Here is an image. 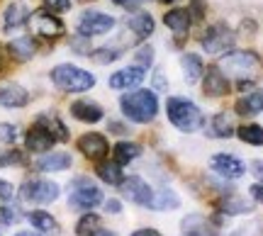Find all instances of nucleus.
<instances>
[{
    "label": "nucleus",
    "mask_w": 263,
    "mask_h": 236,
    "mask_svg": "<svg viewBox=\"0 0 263 236\" xmlns=\"http://www.w3.org/2000/svg\"><path fill=\"white\" fill-rule=\"evenodd\" d=\"M51 81L57 88L66 90V93H85L95 85V76L88 73L83 68L71 66V64H61L51 71Z\"/></svg>",
    "instance_id": "obj_3"
},
{
    "label": "nucleus",
    "mask_w": 263,
    "mask_h": 236,
    "mask_svg": "<svg viewBox=\"0 0 263 236\" xmlns=\"http://www.w3.org/2000/svg\"><path fill=\"white\" fill-rule=\"evenodd\" d=\"M190 17H195V19H202L205 17V3L202 0H190Z\"/></svg>",
    "instance_id": "obj_40"
},
{
    "label": "nucleus",
    "mask_w": 263,
    "mask_h": 236,
    "mask_svg": "<svg viewBox=\"0 0 263 236\" xmlns=\"http://www.w3.org/2000/svg\"><path fill=\"white\" fill-rule=\"evenodd\" d=\"M120 107H122V112L129 117L132 122L146 124L159 112V100H156V95L151 90H134V93L122 95Z\"/></svg>",
    "instance_id": "obj_1"
},
{
    "label": "nucleus",
    "mask_w": 263,
    "mask_h": 236,
    "mask_svg": "<svg viewBox=\"0 0 263 236\" xmlns=\"http://www.w3.org/2000/svg\"><path fill=\"white\" fill-rule=\"evenodd\" d=\"M163 3H176V0H163Z\"/></svg>",
    "instance_id": "obj_52"
},
{
    "label": "nucleus",
    "mask_w": 263,
    "mask_h": 236,
    "mask_svg": "<svg viewBox=\"0 0 263 236\" xmlns=\"http://www.w3.org/2000/svg\"><path fill=\"white\" fill-rule=\"evenodd\" d=\"M29 222H32V227L37 229V231H44V234H51V236L59 234V222L51 217L49 212L34 209V212L29 214Z\"/></svg>",
    "instance_id": "obj_22"
},
{
    "label": "nucleus",
    "mask_w": 263,
    "mask_h": 236,
    "mask_svg": "<svg viewBox=\"0 0 263 236\" xmlns=\"http://www.w3.org/2000/svg\"><path fill=\"white\" fill-rule=\"evenodd\" d=\"M166 114H168V120L178 127L180 132H195V129H200L202 122H205L200 107L193 105L190 100H183V97H168Z\"/></svg>",
    "instance_id": "obj_2"
},
{
    "label": "nucleus",
    "mask_w": 263,
    "mask_h": 236,
    "mask_svg": "<svg viewBox=\"0 0 263 236\" xmlns=\"http://www.w3.org/2000/svg\"><path fill=\"white\" fill-rule=\"evenodd\" d=\"M100 231V217L93 214V212H88L83 217L78 219V224H76V234L78 236H93Z\"/></svg>",
    "instance_id": "obj_32"
},
{
    "label": "nucleus",
    "mask_w": 263,
    "mask_h": 236,
    "mask_svg": "<svg viewBox=\"0 0 263 236\" xmlns=\"http://www.w3.org/2000/svg\"><path fill=\"white\" fill-rule=\"evenodd\" d=\"M115 5H120V8H137V5H139V0H112Z\"/></svg>",
    "instance_id": "obj_46"
},
{
    "label": "nucleus",
    "mask_w": 263,
    "mask_h": 236,
    "mask_svg": "<svg viewBox=\"0 0 263 236\" xmlns=\"http://www.w3.org/2000/svg\"><path fill=\"white\" fill-rule=\"evenodd\" d=\"M120 209H122L120 200H107L105 202V212H110V214H120Z\"/></svg>",
    "instance_id": "obj_44"
},
{
    "label": "nucleus",
    "mask_w": 263,
    "mask_h": 236,
    "mask_svg": "<svg viewBox=\"0 0 263 236\" xmlns=\"http://www.w3.org/2000/svg\"><path fill=\"white\" fill-rule=\"evenodd\" d=\"M127 27L139 39H144L154 32V17L146 15V12H139V15H134V17H127Z\"/></svg>",
    "instance_id": "obj_24"
},
{
    "label": "nucleus",
    "mask_w": 263,
    "mask_h": 236,
    "mask_svg": "<svg viewBox=\"0 0 263 236\" xmlns=\"http://www.w3.org/2000/svg\"><path fill=\"white\" fill-rule=\"evenodd\" d=\"M103 202V192L88 178H76L71 185V205L78 209H93Z\"/></svg>",
    "instance_id": "obj_5"
},
{
    "label": "nucleus",
    "mask_w": 263,
    "mask_h": 236,
    "mask_svg": "<svg viewBox=\"0 0 263 236\" xmlns=\"http://www.w3.org/2000/svg\"><path fill=\"white\" fill-rule=\"evenodd\" d=\"M17 219H20L17 209H12V207L0 209V224H12V222H17Z\"/></svg>",
    "instance_id": "obj_38"
},
{
    "label": "nucleus",
    "mask_w": 263,
    "mask_h": 236,
    "mask_svg": "<svg viewBox=\"0 0 263 236\" xmlns=\"http://www.w3.org/2000/svg\"><path fill=\"white\" fill-rule=\"evenodd\" d=\"M258 227H261V224H256V222H254V224H249V227H241L234 236H263V234H254Z\"/></svg>",
    "instance_id": "obj_43"
},
{
    "label": "nucleus",
    "mask_w": 263,
    "mask_h": 236,
    "mask_svg": "<svg viewBox=\"0 0 263 236\" xmlns=\"http://www.w3.org/2000/svg\"><path fill=\"white\" fill-rule=\"evenodd\" d=\"M98 175H100L103 183H110V185H120L124 180L122 170H120V163H107V161L98 166Z\"/></svg>",
    "instance_id": "obj_31"
},
{
    "label": "nucleus",
    "mask_w": 263,
    "mask_h": 236,
    "mask_svg": "<svg viewBox=\"0 0 263 236\" xmlns=\"http://www.w3.org/2000/svg\"><path fill=\"white\" fill-rule=\"evenodd\" d=\"M234 134V122L227 112H219L212 117V136H219V139H227Z\"/></svg>",
    "instance_id": "obj_30"
},
{
    "label": "nucleus",
    "mask_w": 263,
    "mask_h": 236,
    "mask_svg": "<svg viewBox=\"0 0 263 236\" xmlns=\"http://www.w3.org/2000/svg\"><path fill=\"white\" fill-rule=\"evenodd\" d=\"M251 168H254L256 178H261V180H263V161H254V166H251Z\"/></svg>",
    "instance_id": "obj_48"
},
{
    "label": "nucleus",
    "mask_w": 263,
    "mask_h": 236,
    "mask_svg": "<svg viewBox=\"0 0 263 236\" xmlns=\"http://www.w3.org/2000/svg\"><path fill=\"white\" fill-rule=\"evenodd\" d=\"M239 139L251 146H263V127L261 124H244L239 129Z\"/></svg>",
    "instance_id": "obj_34"
},
{
    "label": "nucleus",
    "mask_w": 263,
    "mask_h": 236,
    "mask_svg": "<svg viewBox=\"0 0 263 236\" xmlns=\"http://www.w3.org/2000/svg\"><path fill=\"white\" fill-rule=\"evenodd\" d=\"M120 190H122V195L129 200V202H134V205H141V207H149V205H151V198H154V190H151L141 178H137V175L124 178L122 183H120Z\"/></svg>",
    "instance_id": "obj_10"
},
{
    "label": "nucleus",
    "mask_w": 263,
    "mask_h": 236,
    "mask_svg": "<svg viewBox=\"0 0 263 236\" xmlns=\"http://www.w3.org/2000/svg\"><path fill=\"white\" fill-rule=\"evenodd\" d=\"M234 32L227 27V25H215L205 32L202 37V49L207 54H224L227 49L234 47Z\"/></svg>",
    "instance_id": "obj_7"
},
{
    "label": "nucleus",
    "mask_w": 263,
    "mask_h": 236,
    "mask_svg": "<svg viewBox=\"0 0 263 236\" xmlns=\"http://www.w3.org/2000/svg\"><path fill=\"white\" fill-rule=\"evenodd\" d=\"M210 166H212V170H215L217 175H222V178H241L244 170H246V166L241 161L234 159V156H227V153L212 156Z\"/></svg>",
    "instance_id": "obj_11"
},
{
    "label": "nucleus",
    "mask_w": 263,
    "mask_h": 236,
    "mask_svg": "<svg viewBox=\"0 0 263 236\" xmlns=\"http://www.w3.org/2000/svg\"><path fill=\"white\" fill-rule=\"evenodd\" d=\"M54 136L49 134L47 127H42L39 122H34V127L27 132V149L29 151H34V153H44L49 151L51 146H54Z\"/></svg>",
    "instance_id": "obj_16"
},
{
    "label": "nucleus",
    "mask_w": 263,
    "mask_h": 236,
    "mask_svg": "<svg viewBox=\"0 0 263 236\" xmlns=\"http://www.w3.org/2000/svg\"><path fill=\"white\" fill-rule=\"evenodd\" d=\"M180 66H183V73H185V83H197L200 76L205 73V66H202V58L197 54H185L180 58Z\"/></svg>",
    "instance_id": "obj_21"
},
{
    "label": "nucleus",
    "mask_w": 263,
    "mask_h": 236,
    "mask_svg": "<svg viewBox=\"0 0 263 236\" xmlns=\"http://www.w3.org/2000/svg\"><path fill=\"white\" fill-rule=\"evenodd\" d=\"M132 236H163V234L156 231V229H139V231H134Z\"/></svg>",
    "instance_id": "obj_47"
},
{
    "label": "nucleus",
    "mask_w": 263,
    "mask_h": 236,
    "mask_svg": "<svg viewBox=\"0 0 263 236\" xmlns=\"http://www.w3.org/2000/svg\"><path fill=\"white\" fill-rule=\"evenodd\" d=\"M5 66V47H3V44H0V68Z\"/></svg>",
    "instance_id": "obj_49"
},
{
    "label": "nucleus",
    "mask_w": 263,
    "mask_h": 236,
    "mask_svg": "<svg viewBox=\"0 0 263 236\" xmlns=\"http://www.w3.org/2000/svg\"><path fill=\"white\" fill-rule=\"evenodd\" d=\"M27 17H29L27 8L20 5V3H12V5H8V10H5V29H15V27H20V25H25Z\"/></svg>",
    "instance_id": "obj_27"
},
{
    "label": "nucleus",
    "mask_w": 263,
    "mask_h": 236,
    "mask_svg": "<svg viewBox=\"0 0 263 236\" xmlns=\"http://www.w3.org/2000/svg\"><path fill=\"white\" fill-rule=\"evenodd\" d=\"M44 5L51 12H66V10L71 8V0H44Z\"/></svg>",
    "instance_id": "obj_39"
},
{
    "label": "nucleus",
    "mask_w": 263,
    "mask_h": 236,
    "mask_svg": "<svg viewBox=\"0 0 263 236\" xmlns=\"http://www.w3.org/2000/svg\"><path fill=\"white\" fill-rule=\"evenodd\" d=\"M71 114H73L76 120H81V122L95 124L103 120V107L90 103V100H76V103L71 105Z\"/></svg>",
    "instance_id": "obj_18"
},
{
    "label": "nucleus",
    "mask_w": 263,
    "mask_h": 236,
    "mask_svg": "<svg viewBox=\"0 0 263 236\" xmlns=\"http://www.w3.org/2000/svg\"><path fill=\"white\" fill-rule=\"evenodd\" d=\"M71 166V156L68 153H47L37 161V168L39 170H64Z\"/></svg>",
    "instance_id": "obj_25"
},
{
    "label": "nucleus",
    "mask_w": 263,
    "mask_h": 236,
    "mask_svg": "<svg viewBox=\"0 0 263 236\" xmlns=\"http://www.w3.org/2000/svg\"><path fill=\"white\" fill-rule=\"evenodd\" d=\"M59 198V185L51 180H29L22 185V200L37 202V205H49Z\"/></svg>",
    "instance_id": "obj_8"
},
{
    "label": "nucleus",
    "mask_w": 263,
    "mask_h": 236,
    "mask_svg": "<svg viewBox=\"0 0 263 236\" xmlns=\"http://www.w3.org/2000/svg\"><path fill=\"white\" fill-rule=\"evenodd\" d=\"M34 42L29 37H17V39H12L10 42V54L17 58V61H27V58L34 56Z\"/></svg>",
    "instance_id": "obj_26"
},
{
    "label": "nucleus",
    "mask_w": 263,
    "mask_h": 236,
    "mask_svg": "<svg viewBox=\"0 0 263 236\" xmlns=\"http://www.w3.org/2000/svg\"><path fill=\"white\" fill-rule=\"evenodd\" d=\"M90 58H93L95 64H112V61L120 58V54L115 49H95L93 54H90Z\"/></svg>",
    "instance_id": "obj_35"
},
{
    "label": "nucleus",
    "mask_w": 263,
    "mask_h": 236,
    "mask_svg": "<svg viewBox=\"0 0 263 236\" xmlns=\"http://www.w3.org/2000/svg\"><path fill=\"white\" fill-rule=\"evenodd\" d=\"M249 192H251V198H254L256 202H261V205H263V183H258V185H251V190H249Z\"/></svg>",
    "instance_id": "obj_45"
},
{
    "label": "nucleus",
    "mask_w": 263,
    "mask_h": 236,
    "mask_svg": "<svg viewBox=\"0 0 263 236\" xmlns=\"http://www.w3.org/2000/svg\"><path fill=\"white\" fill-rule=\"evenodd\" d=\"M93 236H117L115 231H98V234H93Z\"/></svg>",
    "instance_id": "obj_51"
},
{
    "label": "nucleus",
    "mask_w": 263,
    "mask_h": 236,
    "mask_svg": "<svg viewBox=\"0 0 263 236\" xmlns=\"http://www.w3.org/2000/svg\"><path fill=\"white\" fill-rule=\"evenodd\" d=\"M12 195H15V188H12V183H8V180H0V200H12Z\"/></svg>",
    "instance_id": "obj_42"
},
{
    "label": "nucleus",
    "mask_w": 263,
    "mask_h": 236,
    "mask_svg": "<svg viewBox=\"0 0 263 236\" xmlns=\"http://www.w3.org/2000/svg\"><path fill=\"white\" fill-rule=\"evenodd\" d=\"M139 153H141V149L137 146V144L120 142L117 146H115V163H120V166H124V163H129V161L137 159Z\"/></svg>",
    "instance_id": "obj_33"
},
{
    "label": "nucleus",
    "mask_w": 263,
    "mask_h": 236,
    "mask_svg": "<svg viewBox=\"0 0 263 236\" xmlns=\"http://www.w3.org/2000/svg\"><path fill=\"white\" fill-rule=\"evenodd\" d=\"M180 229H183V236H215L212 224L202 214H188L180 222Z\"/></svg>",
    "instance_id": "obj_17"
},
{
    "label": "nucleus",
    "mask_w": 263,
    "mask_h": 236,
    "mask_svg": "<svg viewBox=\"0 0 263 236\" xmlns=\"http://www.w3.org/2000/svg\"><path fill=\"white\" fill-rule=\"evenodd\" d=\"M163 22H166V27H171L178 37H183V34H188V29H190V12L188 10H168Z\"/></svg>",
    "instance_id": "obj_20"
},
{
    "label": "nucleus",
    "mask_w": 263,
    "mask_h": 236,
    "mask_svg": "<svg viewBox=\"0 0 263 236\" xmlns=\"http://www.w3.org/2000/svg\"><path fill=\"white\" fill-rule=\"evenodd\" d=\"M115 27V19L110 15H105V12H83L81 19H78V32L85 34V37H93V34H105V32H110Z\"/></svg>",
    "instance_id": "obj_9"
},
{
    "label": "nucleus",
    "mask_w": 263,
    "mask_h": 236,
    "mask_svg": "<svg viewBox=\"0 0 263 236\" xmlns=\"http://www.w3.org/2000/svg\"><path fill=\"white\" fill-rule=\"evenodd\" d=\"M81 3H90V0H81Z\"/></svg>",
    "instance_id": "obj_53"
},
{
    "label": "nucleus",
    "mask_w": 263,
    "mask_h": 236,
    "mask_svg": "<svg viewBox=\"0 0 263 236\" xmlns=\"http://www.w3.org/2000/svg\"><path fill=\"white\" fill-rule=\"evenodd\" d=\"M17 139V129L12 124H0V144H12Z\"/></svg>",
    "instance_id": "obj_37"
},
{
    "label": "nucleus",
    "mask_w": 263,
    "mask_h": 236,
    "mask_svg": "<svg viewBox=\"0 0 263 236\" xmlns=\"http://www.w3.org/2000/svg\"><path fill=\"white\" fill-rule=\"evenodd\" d=\"M25 153L22 151H10L8 156H0V166H10V163H22Z\"/></svg>",
    "instance_id": "obj_41"
},
{
    "label": "nucleus",
    "mask_w": 263,
    "mask_h": 236,
    "mask_svg": "<svg viewBox=\"0 0 263 236\" xmlns=\"http://www.w3.org/2000/svg\"><path fill=\"white\" fill-rule=\"evenodd\" d=\"M263 110V90H256V93L244 95L239 103H236V112L249 117V114H256Z\"/></svg>",
    "instance_id": "obj_23"
},
{
    "label": "nucleus",
    "mask_w": 263,
    "mask_h": 236,
    "mask_svg": "<svg viewBox=\"0 0 263 236\" xmlns=\"http://www.w3.org/2000/svg\"><path fill=\"white\" fill-rule=\"evenodd\" d=\"M151 61H154V49H151V47H141L139 51H137V66L146 71V68L151 66Z\"/></svg>",
    "instance_id": "obj_36"
},
{
    "label": "nucleus",
    "mask_w": 263,
    "mask_h": 236,
    "mask_svg": "<svg viewBox=\"0 0 263 236\" xmlns=\"http://www.w3.org/2000/svg\"><path fill=\"white\" fill-rule=\"evenodd\" d=\"M37 122L42 124V127H47L49 134H51V136H54L57 142H66V139H68V132H66V127L61 124V120H59V117H54V114H42Z\"/></svg>",
    "instance_id": "obj_29"
},
{
    "label": "nucleus",
    "mask_w": 263,
    "mask_h": 236,
    "mask_svg": "<svg viewBox=\"0 0 263 236\" xmlns=\"http://www.w3.org/2000/svg\"><path fill=\"white\" fill-rule=\"evenodd\" d=\"M219 209L224 212V214H249V212H254V202L246 198H239V195H227L222 202H219Z\"/></svg>",
    "instance_id": "obj_19"
},
{
    "label": "nucleus",
    "mask_w": 263,
    "mask_h": 236,
    "mask_svg": "<svg viewBox=\"0 0 263 236\" xmlns=\"http://www.w3.org/2000/svg\"><path fill=\"white\" fill-rule=\"evenodd\" d=\"M180 205V198L173 192V190H161V192H154L151 198V209H176Z\"/></svg>",
    "instance_id": "obj_28"
},
{
    "label": "nucleus",
    "mask_w": 263,
    "mask_h": 236,
    "mask_svg": "<svg viewBox=\"0 0 263 236\" xmlns=\"http://www.w3.org/2000/svg\"><path fill=\"white\" fill-rule=\"evenodd\" d=\"M29 27L32 32L37 34V37H44V39H57L64 34V22L59 17H54L51 12L47 10H37V12H32L29 15Z\"/></svg>",
    "instance_id": "obj_6"
},
{
    "label": "nucleus",
    "mask_w": 263,
    "mask_h": 236,
    "mask_svg": "<svg viewBox=\"0 0 263 236\" xmlns=\"http://www.w3.org/2000/svg\"><path fill=\"white\" fill-rule=\"evenodd\" d=\"M29 103V95L22 85L12 81H0V105L5 107H25Z\"/></svg>",
    "instance_id": "obj_12"
},
{
    "label": "nucleus",
    "mask_w": 263,
    "mask_h": 236,
    "mask_svg": "<svg viewBox=\"0 0 263 236\" xmlns=\"http://www.w3.org/2000/svg\"><path fill=\"white\" fill-rule=\"evenodd\" d=\"M141 81H144V68L127 66L110 76V88H115V90H129L134 85H139Z\"/></svg>",
    "instance_id": "obj_15"
},
{
    "label": "nucleus",
    "mask_w": 263,
    "mask_h": 236,
    "mask_svg": "<svg viewBox=\"0 0 263 236\" xmlns=\"http://www.w3.org/2000/svg\"><path fill=\"white\" fill-rule=\"evenodd\" d=\"M202 76H205V81H202L205 95H210V97H222V95L229 93V81H227V76L217 66H210L207 73H202Z\"/></svg>",
    "instance_id": "obj_13"
},
{
    "label": "nucleus",
    "mask_w": 263,
    "mask_h": 236,
    "mask_svg": "<svg viewBox=\"0 0 263 236\" xmlns=\"http://www.w3.org/2000/svg\"><path fill=\"white\" fill-rule=\"evenodd\" d=\"M78 149H81V153H85L88 159H93V161L105 159V153H107V139L98 132L83 134L78 139Z\"/></svg>",
    "instance_id": "obj_14"
},
{
    "label": "nucleus",
    "mask_w": 263,
    "mask_h": 236,
    "mask_svg": "<svg viewBox=\"0 0 263 236\" xmlns=\"http://www.w3.org/2000/svg\"><path fill=\"white\" fill-rule=\"evenodd\" d=\"M217 68L222 73H229V76H239V78L249 76L254 81L258 68H261V61H258V56L254 51H229V54H224L219 58V66Z\"/></svg>",
    "instance_id": "obj_4"
},
{
    "label": "nucleus",
    "mask_w": 263,
    "mask_h": 236,
    "mask_svg": "<svg viewBox=\"0 0 263 236\" xmlns=\"http://www.w3.org/2000/svg\"><path fill=\"white\" fill-rule=\"evenodd\" d=\"M15 236H42V234H34V231H20V234H15Z\"/></svg>",
    "instance_id": "obj_50"
}]
</instances>
